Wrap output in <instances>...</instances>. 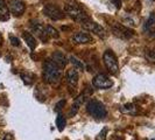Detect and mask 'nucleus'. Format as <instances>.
<instances>
[{"label": "nucleus", "instance_id": "nucleus-1", "mask_svg": "<svg viewBox=\"0 0 155 140\" xmlns=\"http://www.w3.org/2000/svg\"><path fill=\"white\" fill-rule=\"evenodd\" d=\"M62 77V70L61 68L55 64L51 58L46 60L43 63V79L49 84H57Z\"/></svg>", "mask_w": 155, "mask_h": 140}, {"label": "nucleus", "instance_id": "nucleus-2", "mask_svg": "<svg viewBox=\"0 0 155 140\" xmlns=\"http://www.w3.org/2000/svg\"><path fill=\"white\" fill-rule=\"evenodd\" d=\"M64 12H65V14L69 18H71L72 20H75L77 22L83 23L90 20V18L86 14L85 11L82 7L77 6V5H70V4L65 5L64 6Z\"/></svg>", "mask_w": 155, "mask_h": 140}, {"label": "nucleus", "instance_id": "nucleus-3", "mask_svg": "<svg viewBox=\"0 0 155 140\" xmlns=\"http://www.w3.org/2000/svg\"><path fill=\"white\" fill-rule=\"evenodd\" d=\"M86 111L90 116H92L96 119H104L107 116V110L105 105L99 101L92 99L86 104Z\"/></svg>", "mask_w": 155, "mask_h": 140}, {"label": "nucleus", "instance_id": "nucleus-4", "mask_svg": "<svg viewBox=\"0 0 155 140\" xmlns=\"http://www.w3.org/2000/svg\"><path fill=\"white\" fill-rule=\"evenodd\" d=\"M103 62H104L106 69L109 70L111 75H117L118 74L119 64H118V60H117L116 55L112 50H106L103 54Z\"/></svg>", "mask_w": 155, "mask_h": 140}, {"label": "nucleus", "instance_id": "nucleus-5", "mask_svg": "<svg viewBox=\"0 0 155 140\" xmlns=\"http://www.w3.org/2000/svg\"><path fill=\"white\" fill-rule=\"evenodd\" d=\"M111 31H112V33L116 36L120 38V39H131L134 35V31L133 29L126 27V26L121 25V23L114 22L111 26Z\"/></svg>", "mask_w": 155, "mask_h": 140}, {"label": "nucleus", "instance_id": "nucleus-6", "mask_svg": "<svg viewBox=\"0 0 155 140\" xmlns=\"http://www.w3.org/2000/svg\"><path fill=\"white\" fill-rule=\"evenodd\" d=\"M43 13L45 15L48 16L49 19L54 20V21H58V20H62L65 18L64 12L61 11L57 6H55L53 4H48L43 7Z\"/></svg>", "mask_w": 155, "mask_h": 140}, {"label": "nucleus", "instance_id": "nucleus-7", "mask_svg": "<svg viewBox=\"0 0 155 140\" xmlns=\"http://www.w3.org/2000/svg\"><path fill=\"white\" fill-rule=\"evenodd\" d=\"M82 27H83V29L91 32V33H93L94 35L99 36L101 39H105V38L107 36L106 31L101 27V25H99V23H97V22H93V21H91V20L83 22L82 23Z\"/></svg>", "mask_w": 155, "mask_h": 140}, {"label": "nucleus", "instance_id": "nucleus-8", "mask_svg": "<svg viewBox=\"0 0 155 140\" xmlns=\"http://www.w3.org/2000/svg\"><path fill=\"white\" fill-rule=\"evenodd\" d=\"M29 26H31V31L34 32L39 39L42 40V42H48L49 40V36L47 35V32H46V27L42 25V23L38 21V20H31L29 21Z\"/></svg>", "mask_w": 155, "mask_h": 140}, {"label": "nucleus", "instance_id": "nucleus-9", "mask_svg": "<svg viewBox=\"0 0 155 140\" xmlns=\"http://www.w3.org/2000/svg\"><path fill=\"white\" fill-rule=\"evenodd\" d=\"M92 84L98 89H110L113 85V82L109 76H106L104 74H98L97 76L93 77Z\"/></svg>", "mask_w": 155, "mask_h": 140}, {"label": "nucleus", "instance_id": "nucleus-10", "mask_svg": "<svg viewBox=\"0 0 155 140\" xmlns=\"http://www.w3.org/2000/svg\"><path fill=\"white\" fill-rule=\"evenodd\" d=\"M78 71L76 68H72V69H69L65 74V81H67V84L69 86L70 91H75L77 89L78 85Z\"/></svg>", "mask_w": 155, "mask_h": 140}, {"label": "nucleus", "instance_id": "nucleus-11", "mask_svg": "<svg viewBox=\"0 0 155 140\" xmlns=\"http://www.w3.org/2000/svg\"><path fill=\"white\" fill-rule=\"evenodd\" d=\"M8 7H9V11L15 16L22 15L26 9V6L22 0H8Z\"/></svg>", "mask_w": 155, "mask_h": 140}, {"label": "nucleus", "instance_id": "nucleus-12", "mask_svg": "<svg viewBox=\"0 0 155 140\" xmlns=\"http://www.w3.org/2000/svg\"><path fill=\"white\" fill-rule=\"evenodd\" d=\"M72 42L76 45H86V43H93V38L87 34V33H83V32H77L72 35Z\"/></svg>", "mask_w": 155, "mask_h": 140}, {"label": "nucleus", "instance_id": "nucleus-13", "mask_svg": "<svg viewBox=\"0 0 155 140\" xmlns=\"http://www.w3.org/2000/svg\"><path fill=\"white\" fill-rule=\"evenodd\" d=\"M51 61H53L55 64H57L61 69L64 68V67L68 64V58L65 57V55L63 54L62 52H58V50H56V52H54V53L51 54Z\"/></svg>", "mask_w": 155, "mask_h": 140}, {"label": "nucleus", "instance_id": "nucleus-14", "mask_svg": "<svg viewBox=\"0 0 155 140\" xmlns=\"http://www.w3.org/2000/svg\"><path fill=\"white\" fill-rule=\"evenodd\" d=\"M84 102H85V95L82 93V95H79L77 98L75 99V102H74V104H72V106H71V110H70V112H69V116L70 117L76 116L79 108L83 105Z\"/></svg>", "mask_w": 155, "mask_h": 140}, {"label": "nucleus", "instance_id": "nucleus-15", "mask_svg": "<svg viewBox=\"0 0 155 140\" xmlns=\"http://www.w3.org/2000/svg\"><path fill=\"white\" fill-rule=\"evenodd\" d=\"M9 19V11L5 0H0V21H7Z\"/></svg>", "mask_w": 155, "mask_h": 140}, {"label": "nucleus", "instance_id": "nucleus-16", "mask_svg": "<svg viewBox=\"0 0 155 140\" xmlns=\"http://www.w3.org/2000/svg\"><path fill=\"white\" fill-rule=\"evenodd\" d=\"M22 36L25 41H26V43H27V46L29 47L31 50H34L36 48V40H35V38L31 35V33H28V32H23Z\"/></svg>", "mask_w": 155, "mask_h": 140}, {"label": "nucleus", "instance_id": "nucleus-17", "mask_svg": "<svg viewBox=\"0 0 155 140\" xmlns=\"http://www.w3.org/2000/svg\"><path fill=\"white\" fill-rule=\"evenodd\" d=\"M21 78H22V81L27 84V85H31L34 83V79H35V75L31 72V71H28V70H25L21 72Z\"/></svg>", "mask_w": 155, "mask_h": 140}, {"label": "nucleus", "instance_id": "nucleus-18", "mask_svg": "<svg viewBox=\"0 0 155 140\" xmlns=\"http://www.w3.org/2000/svg\"><path fill=\"white\" fill-rule=\"evenodd\" d=\"M120 111H121L123 113H131V115H134V113H137V108L133 105L132 103H127V104H125L123 108H120Z\"/></svg>", "mask_w": 155, "mask_h": 140}, {"label": "nucleus", "instance_id": "nucleus-19", "mask_svg": "<svg viewBox=\"0 0 155 140\" xmlns=\"http://www.w3.org/2000/svg\"><path fill=\"white\" fill-rule=\"evenodd\" d=\"M46 32L49 38H53V39H58L60 38V33L57 32V29H55L53 26H46Z\"/></svg>", "mask_w": 155, "mask_h": 140}, {"label": "nucleus", "instance_id": "nucleus-20", "mask_svg": "<svg viewBox=\"0 0 155 140\" xmlns=\"http://www.w3.org/2000/svg\"><path fill=\"white\" fill-rule=\"evenodd\" d=\"M70 62L72 63V65L76 68V69H79V70H84V64L82 61H79L77 57H75V56H70Z\"/></svg>", "mask_w": 155, "mask_h": 140}, {"label": "nucleus", "instance_id": "nucleus-21", "mask_svg": "<svg viewBox=\"0 0 155 140\" xmlns=\"http://www.w3.org/2000/svg\"><path fill=\"white\" fill-rule=\"evenodd\" d=\"M65 124H67L65 118H64L62 115H58V117L56 118V126H57V128H58L60 131H63L64 127H65Z\"/></svg>", "mask_w": 155, "mask_h": 140}, {"label": "nucleus", "instance_id": "nucleus-22", "mask_svg": "<svg viewBox=\"0 0 155 140\" xmlns=\"http://www.w3.org/2000/svg\"><path fill=\"white\" fill-rule=\"evenodd\" d=\"M154 25H155V13L153 12V13H150V15H149L148 20L146 21V23H145L143 28H145V29H149V28H152Z\"/></svg>", "mask_w": 155, "mask_h": 140}, {"label": "nucleus", "instance_id": "nucleus-23", "mask_svg": "<svg viewBox=\"0 0 155 140\" xmlns=\"http://www.w3.org/2000/svg\"><path fill=\"white\" fill-rule=\"evenodd\" d=\"M146 57H147V60H149L150 62H155V49L147 52V54H146Z\"/></svg>", "mask_w": 155, "mask_h": 140}, {"label": "nucleus", "instance_id": "nucleus-24", "mask_svg": "<svg viewBox=\"0 0 155 140\" xmlns=\"http://www.w3.org/2000/svg\"><path fill=\"white\" fill-rule=\"evenodd\" d=\"M64 105H65V101H64V99L60 101L58 103H57V104H56V106H55V111H56V112H60V111L62 110V108L64 106Z\"/></svg>", "mask_w": 155, "mask_h": 140}, {"label": "nucleus", "instance_id": "nucleus-25", "mask_svg": "<svg viewBox=\"0 0 155 140\" xmlns=\"http://www.w3.org/2000/svg\"><path fill=\"white\" fill-rule=\"evenodd\" d=\"M9 41H11V43L14 47L20 46V40L18 39V38H15V36H9Z\"/></svg>", "mask_w": 155, "mask_h": 140}, {"label": "nucleus", "instance_id": "nucleus-26", "mask_svg": "<svg viewBox=\"0 0 155 140\" xmlns=\"http://www.w3.org/2000/svg\"><path fill=\"white\" fill-rule=\"evenodd\" d=\"M106 132H107V130H106V128H104V130L99 133V135L97 137V139L98 140H105V134H106Z\"/></svg>", "mask_w": 155, "mask_h": 140}, {"label": "nucleus", "instance_id": "nucleus-27", "mask_svg": "<svg viewBox=\"0 0 155 140\" xmlns=\"http://www.w3.org/2000/svg\"><path fill=\"white\" fill-rule=\"evenodd\" d=\"M111 1L113 2V5H114L117 8L121 7V0H111Z\"/></svg>", "mask_w": 155, "mask_h": 140}, {"label": "nucleus", "instance_id": "nucleus-28", "mask_svg": "<svg viewBox=\"0 0 155 140\" xmlns=\"http://www.w3.org/2000/svg\"><path fill=\"white\" fill-rule=\"evenodd\" d=\"M4 140H14V138H13L12 134H6V135L4 137Z\"/></svg>", "mask_w": 155, "mask_h": 140}, {"label": "nucleus", "instance_id": "nucleus-29", "mask_svg": "<svg viewBox=\"0 0 155 140\" xmlns=\"http://www.w3.org/2000/svg\"><path fill=\"white\" fill-rule=\"evenodd\" d=\"M149 36L150 38H155V29H150L149 31Z\"/></svg>", "mask_w": 155, "mask_h": 140}, {"label": "nucleus", "instance_id": "nucleus-30", "mask_svg": "<svg viewBox=\"0 0 155 140\" xmlns=\"http://www.w3.org/2000/svg\"><path fill=\"white\" fill-rule=\"evenodd\" d=\"M2 41H4V39H2V35H1V33H0V46L2 45Z\"/></svg>", "mask_w": 155, "mask_h": 140}]
</instances>
